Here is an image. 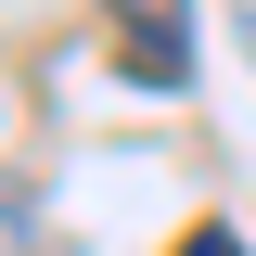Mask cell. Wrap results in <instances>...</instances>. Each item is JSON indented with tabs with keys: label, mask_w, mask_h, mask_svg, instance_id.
Returning <instances> with one entry per match:
<instances>
[{
	"label": "cell",
	"mask_w": 256,
	"mask_h": 256,
	"mask_svg": "<svg viewBox=\"0 0 256 256\" xmlns=\"http://www.w3.org/2000/svg\"><path fill=\"white\" fill-rule=\"evenodd\" d=\"M230 38H244V64H256V0H244V26H230Z\"/></svg>",
	"instance_id": "cell-2"
},
{
	"label": "cell",
	"mask_w": 256,
	"mask_h": 256,
	"mask_svg": "<svg viewBox=\"0 0 256 256\" xmlns=\"http://www.w3.org/2000/svg\"><path fill=\"white\" fill-rule=\"evenodd\" d=\"M166 256H244V244H230L218 218H192V230H180V244H166Z\"/></svg>",
	"instance_id": "cell-1"
}]
</instances>
